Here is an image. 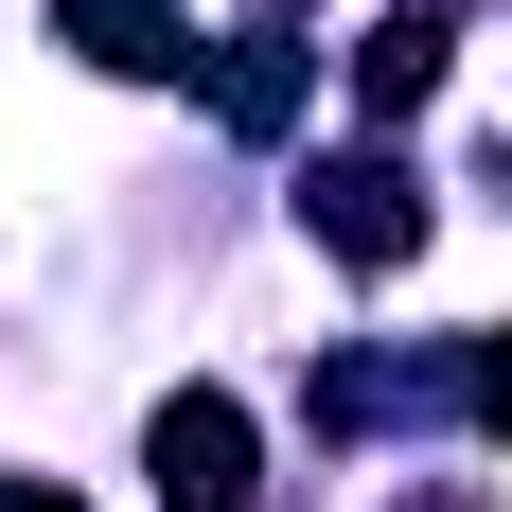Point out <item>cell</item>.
I'll list each match as a JSON object with an SVG mask.
<instances>
[{
    "label": "cell",
    "mask_w": 512,
    "mask_h": 512,
    "mask_svg": "<svg viewBox=\"0 0 512 512\" xmlns=\"http://www.w3.org/2000/svg\"><path fill=\"white\" fill-rule=\"evenodd\" d=\"M301 212H318V248H336V265H407L424 248V177H407V159H318V177H301Z\"/></svg>",
    "instance_id": "1"
},
{
    "label": "cell",
    "mask_w": 512,
    "mask_h": 512,
    "mask_svg": "<svg viewBox=\"0 0 512 512\" xmlns=\"http://www.w3.org/2000/svg\"><path fill=\"white\" fill-rule=\"evenodd\" d=\"M142 460H159V512H248V407L230 389H177L142 424Z\"/></svg>",
    "instance_id": "2"
},
{
    "label": "cell",
    "mask_w": 512,
    "mask_h": 512,
    "mask_svg": "<svg viewBox=\"0 0 512 512\" xmlns=\"http://www.w3.org/2000/svg\"><path fill=\"white\" fill-rule=\"evenodd\" d=\"M442 53H460V18H442V0H407V18H371V53H354V106H371V124H407V106L442 89Z\"/></svg>",
    "instance_id": "3"
},
{
    "label": "cell",
    "mask_w": 512,
    "mask_h": 512,
    "mask_svg": "<svg viewBox=\"0 0 512 512\" xmlns=\"http://www.w3.org/2000/svg\"><path fill=\"white\" fill-rule=\"evenodd\" d=\"M212 106H230L248 142H283V124H301V36H283V18H248V36L212 53Z\"/></svg>",
    "instance_id": "4"
},
{
    "label": "cell",
    "mask_w": 512,
    "mask_h": 512,
    "mask_svg": "<svg viewBox=\"0 0 512 512\" xmlns=\"http://www.w3.org/2000/svg\"><path fill=\"white\" fill-rule=\"evenodd\" d=\"M53 36L89 71H177V0H53Z\"/></svg>",
    "instance_id": "5"
},
{
    "label": "cell",
    "mask_w": 512,
    "mask_h": 512,
    "mask_svg": "<svg viewBox=\"0 0 512 512\" xmlns=\"http://www.w3.org/2000/svg\"><path fill=\"white\" fill-rule=\"evenodd\" d=\"M442 407H477L512 442V336H460V354H442Z\"/></svg>",
    "instance_id": "6"
},
{
    "label": "cell",
    "mask_w": 512,
    "mask_h": 512,
    "mask_svg": "<svg viewBox=\"0 0 512 512\" xmlns=\"http://www.w3.org/2000/svg\"><path fill=\"white\" fill-rule=\"evenodd\" d=\"M0 512H89V495H53V477H0Z\"/></svg>",
    "instance_id": "7"
},
{
    "label": "cell",
    "mask_w": 512,
    "mask_h": 512,
    "mask_svg": "<svg viewBox=\"0 0 512 512\" xmlns=\"http://www.w3.org/2000/svg\"><path fill=\"white\" fill-rule=\"evenodd\" d=\"M265 18H283V0H265Z\"/></svg>",
    "instance_id": "8"
},
{
    "label": "cell",
    "mask_w": 512,
    "mask_h": 512,
    "mask_svg": "<svg viewBox=\"0 0 512 512\" xmlns=\"http://www.w3.org/2000/svg\"><path fill=\"white\" fill-rule=\"evenodd\" d=\"M424 512H442V495H424Z\"/></svg>",
    "instance_id": "9"
}]
</instances>
